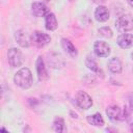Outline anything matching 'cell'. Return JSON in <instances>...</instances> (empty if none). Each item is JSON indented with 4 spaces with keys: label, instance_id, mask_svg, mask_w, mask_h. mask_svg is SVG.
Listing matches in <instances>:
<instances>
[{
    "label": "cell",
    "instance_id": "1",
    "mask_svg": "<svg viewBox=\"0 0 133 133\" xmlns=\"http://www.w3.org/2000/svg\"><path fill=\"white\" fill-rule=\"evenodd\" d=\"M14 82L17 86L23 89H28L33 83L32 74L28 68L20 69L14 76Z\"/></svg>",
    "mask_w": 133,
    "mask_h": 133
},
{
    "label": "cell",
    "instance_id": "2",
    "mask_svg": "<svg viewBox=\"0 0 133 133\" xmlns=\"http://www.w3.org/2000/svg\"><path fill=\"white\" fill-rule=\"evenodd\" d=\"M115 27L119 32H127L133 30V17L129 14L122 15L115 21Z\"/></svg>",
    "mask_w": 133,
    "mask_h": 133
},
{
    "label": "cell",
    "instance_id": "3",
    "mask_svg": "<svg viewBox=\"0 0 133 133\" xmlns=\"http://www.w3.org/2000/svg\"><path fill=\"white\" fill-rule=\"evenodd\" d=\"M75 103L78 107L82 108V109H88L92 106V99L91 97L86 94L85 91L83 90H78L76 94H75Z\"/></svg>",
    "mask_w": 133,
    "mask_h": 133
},
{
    "label": "cell",
    "instance_id": "4",
    "mask_svg": "<svg viewBox=\"0 0 133 133\" xmlns=\"http://www.w3.org/2000/svg\"><path fill=\"white\" fill-rule=\"evenodd\" d=\"M7 60L10 68L21 66L23 63V54L17 48H10L7 51Z\"/></svg>",
    "mask_w": 133,
    "mask_h": 133
},
{
    "label": "cell",
    "instance_id": "5",
    "mask_svg": "<svg viewBox=\"0 0 133 133\" xmlns=\"http://www.w3.org/2000/svg\"><path fill=\"white\" fill-rule=\"evenodd\" d=\"M51 41V37L49 34L42 32V31H34L31 34V43L36 46L37 48H43L47 46Z\"/></svg>",
    "mask_w": 133,
    "mask_h": 133
},
{
    "label": "cell",
    "instance_id": "6",
    "mask_svg": "<svg viewBox=\"0 0 133 133\" xmlns=\"http://www.w3.org/2000/svg\"><path fill=\"white\" fill-rule=\"evenodd\" d=\"M94 52L98 57H108L110 54V47L106 42L97 41L94 44Z\"/></svg>",
    "mask_w": 133,
    "mask_h": 133
},
{
    "label": "cell",
    "instance_id": "7",
    "mask_svg": "<svg viewBox=\"0 0 133 133\" xmlns=\"http://www.w3.org/2000/svg\"><path fill=\"white\" fill-rule=\"evenodd\" d=\"M15 38L19 44V46H21L22 48H28L31 44V35L24 29H20L16 31Z\"/></svg>",
    "mask_w": 133,
    "mask_h": 133
},
{
    "label": "cell",
    "instance_id": "8",
    "mask_svg": "<svg viewBox=\"0 0 133 133\" xmlns=\"http://www.w3.org/2000/svg\"><path fill=\"white\" fill-rule=\"evenodd\" d=\"M31 12L34 17L41 18V17H45L49 12V10L43 2H33L31 4Z\"/></svg>",
    "mask_w": 133,
    "mask_h": 133
},
{
    "label": "cell",
    "instance_id": "9",
    "mask_svg": "<svg viewBox=\"0 0 133 133\" xmlns=\"http://www.w3.org/2000/svg\"><path fill=\"white\" fill-rule=\"evenodd\" d=\"M35 65H36V72H37L38 79L41 81H46L49 78V76H48V72H47V69L45 66V62H44L42 56H38L37 57Z\"/></svg>",
    "mask_w": 133,
    "mask_h": 133
},
{
    "label": "cell",
    "instance_id": "10",
    "mask_svg": "<svg viewBox=\"0 0 133 133\" xmlns=\"http://www.w3.org/2000/svg\"><path fill=\"white\" fill-rule=\"evenodd\" d=\"M117 45L122 49H129L133 46V34L131 33H122L117 37Z\"/></svg>",
    "mask_w": 133,
    "mask_h": 133
},
{
    "label": "cell",
    "instance_id": "11",
    "mask_svg": "<svg viewBox=\"0 0 133 133\" xmlns=\"http://www.w3.org/2000/svg\"><path fill=\"white\" fill-rule=\"evenodd\" d=\"M95 19L101 23L106 22L109 19V11L107 7L104 5H99L95 10Z\"/></svg>",
    "mask_w": 133,
    "mask_h": 133
},
{
    "label": "cell",
    "instance_id": "12",
    "mask_svg": "<svg viewBox=\"0 0 133 133\" xmlns=\"http://www.w3.org/2000/svg\"><path fill=\"white\" fill-rule=\"evenodd\" d=\"M106 114H107V116L111 121H119V119H123V117H122V115H123L122 109L118 106H116V105L109 106L106 109Z\"/></svg>",
    "mask_w": 133,
    "mask_h": 133
},
{
    "label": "cell",
    "instance_id": "13",
    "mask_svg": "<svg viewBox=\"0 0 133 133\" xmlns=\"http://www.w3.org/2000/svg\"><path fill=\"white\" fill-rule=\"evenodd\" d=\"M45 26H46L47 30H50V31L56 30V28L58 26V23H57V19L55 17V15L53 12L49 11L45 16Z\"/></svg>",
    "mask_w": 133,
    "mask_h": 133
},
{
    "label": "cell",
    "instance_id": "14",
    "mask_svg": "<svg viewBox=\"0 0 133 133\" xmlns=\"http://www.w3.org/2000/svg\"><path fill=\"white\" fill-rule=\"evenodd\" d=\"M107 66H108V70L110 72L114 73V74H119L123 71L122 62L117 57H112L111 59H109V61L107 63Z\"/></svg>",
    "mask_w": 133,
    "mask_h": 133
},
{
    "label": "cell",
    "instance_id": "15",
    "mask_svg": "<svg viewBox=\"0 0 133 133\" xmlns=\"http://www.w3.org/2000/svg\"><path fill=\"white\" fill-rule=\"evenodd\" d=\"M61 47L62 49L72 57H76L78 55V51L76 49V47L73 45L72 42H70L69 39L66 38H62L61 39Z\"/></svg>",
    "mask_w": 133,
    "mask_h": 133
},
{
    "label": "cell",
    "instance_id": "16",
    "mask_svg": "<svg viewBox=\"0 0 133 133\" xmlns=\"http://www.w3.org/2000/svg\"><path fill=\"white\" fill-rule=\"evenodd\" d=\"M86 121L88 122V124H90L95 127H102L104 125V119L100 113H95V114L88 115L86 117Z\"/></svg>",
    "mask_w": 133,
    "mask_h": 133
},
{
    "label": "cell",
    "instance_id": "17",
    "mask_svg": "<svg viewBox=\"0 0 133 133\" xmlns=\"http://www.w3.org/2000/svg\"><path fill=\"white\" fill-rule=\"evenodd\" d=\"M52 128L55 132L57 133H61L65 130V124H64V119L60 116H56L53 121V125H52Z\"/></svg>",
    "mask_w": 133,
    "mask_h": 133
},
{
    "label": "cell",
    "instance_id": "18",
    "mask_svg": "<svg viewBox=\"0 0 133 133\" xmlns=\"http://www.w3.org/2000/svg\"><path fill=\"white\" fill-rule=\"evenodd\" d=\"M85 65L87 66L88 70H90V71H92V72H97V71L99 70L97 61H96L95 58H94L92 56H90V55H88V56L86 57V59H85Z\"/></svg>",
    "mask_w": 133,
    "mask_h": 133
},
{
    "label": "cell",
    "instance_id": "19",
    "mask_svg": "<svg viewBox=\"0 0 133 133\" xmlns=\"http://www.w3.org/2000/svg\"><path fill=\"white\" fill-rule=\"evenodd\" d=\"M98 31H99V34H100V35H102L103 37H106V38H110V37H112V35H113L112 30H111L110 27H108V26L101 27Z\"/></svg>",
    "mask_w": 133,
    "mask_h": 133
},
{
    "label": "cell",
    "instance_id": "20",
    "mask_svg": "<svg viewBox=\"0 0 133 133\" xmlns=\"http://www.w3.org/2000/svg\"><path fill=\"white\" fill-rule=\"evenodd\" d=\"M129 107L131 110H133V97H131L129 100Z\"/></svg>",
    "mask_w": 133,
    "mask_h": 133
},
{
    "label": "cell",
    "instance_id": "21",
    "mask_svg": "<svg viewBox=\"0 0 133 133\" xmlns=\"http://www.w3.org/2000/svg\"><path fill=\"white\" fill-rule=\"evenodd\" d=\"M105 1H106V0H92V2H94V3H96V4H99V5L103 4Z\"/></svg>",
    "mask_w": 133,
    "mask_h": 133
},
{
    "label": "cell",
    "instance_id": "22",
    "mask_svg": "<svg viewBox=\"0 0 133 133\" xmlns=\"http://www.w3.org/2000/svg\"><path fill=\"white\" fill-rule=\"evenodd\" d=\"M127 3H128L131 7H133V0H127Z\"/></svg>",
    "mask_w": 133,
    "mask_h": 133
},
{
    "label": "cell",
    "instance_id": "23",
    "mask_svg": "<svg viewBox=\"0 0 133 133\" xmlns=\"http://www.w3.org/2000/svg\"><path fill=\"white\" fill-rule=\"evenodd\" d=\"M130 129H131V131H133V124H131V127H130Z\"/></svg>",
    "mask_w": 133,
    "mask_h": 133
},
{
    "label": "cell",
    "instance_id": "24",
    "mask_svg": "<svg viewBox=\"0 0 133 133\" xmlns=\"http://www.w3.org/2000/svg\"><path fill=\"white\" fill-rule=\"evenodd\" d=\"M131 59H132V60H133V52H132V53H131Z\"/></svg>",
    "mask_w": 133,
    "mask_h": 133
}]
</instances>
